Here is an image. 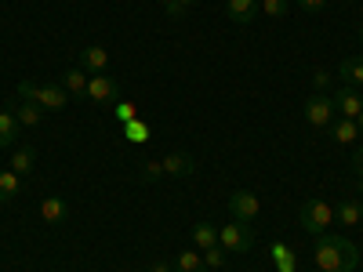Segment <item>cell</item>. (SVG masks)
Masks as SVG:
<instances>
[{
	"label": "cell",
	"instance_id": "4",
	"mask_svg": "<svg viewBox=\"0 0 363 272\" xmlns=\"http://www.w3.org/2000/svg\"><path fill=\"white\" fill-rule=\"evenodd\" d=\"M218 247H225L229 254H247L251 247H255V232H251V225L247 222H229V225H222L218 229Z\"/></svg>",
	"mask_w": 363,
	"mask_h": 272
},
{
	"label": "cell",
	"instance_id": "16",
	"mask_svg": "<svg viewBox=\"0 0 363 272\" xmlns=\"http://www.w3.org/2000/svg\"><path fill=\"white\" fill-rule=\"evenodd\" d=\"M22 193V174H15L11 167L8 171H0V203H8Z\"/></svg>",
	"mask_w": 363,
	"mask_h": 272
},
{
	"label": "cell",
	"instance_id": "7",
	"mask_svg": "<svg viewBox=\"0 0 363 272\" xmlns=\"http://www.w3.org/2000/svg\"><path fill=\"white\" fill-rule=\"evenodd\" d=\"M229 215H233L236 222H255V218H258V196H255L251 189H236V193L229 196Z\"/></svg>",
	"mask_w": 363,
	"mask_h": 272
},
{
	"label": "cell",
	"instance_id": "2",
	"mask_svg": "<svg viewBox=\"0 0 363 272\" xmlns=\"http://www.w3.org/2000/svg\"><path fill=\"white\" fill-rule=\"evenodd\" d=\"M18 95H22L26 102H37L44 113H62L69 91H66L62 84H33V80H22V84H18Z\"/></svg>",
	"mask_w": 363,
	"mask_h": 272
},
{
	"label": "cell",
	"instance_id": "24",
	"mask_svg": "<svg viewBox=\"0 0 363 272\" xmlns=\"http://www.w3.org/2000/svg\"><path fill=\"white\" fill-rule=\"evenodd\" d=\"M272 261H277V272H294L298 261H294V251L287 244H272Z\"/></svg>",
	"mask_w": 363,
	"mask_h": 272
},
{
	"label": "cell",
	"instance_id": "38",
	"mask_svg": "<svg viewBox=\"0 0 363 272\" xmlns=\"http://www.w3.org/2000/svg\"><path fill=\"white\" fill-rule=\"evenodd\" d=\"M359 207H363V203H359Z\"/></svg>",
	"mask_w": 363,
	"mask_h": 272
},
{
	"label": "cell",
	"instance_id": "30",
	"mask_svg": "<svg viewBox=\"0 0 363 272\" xmlns=\"http://www.w3.org/2000/svg\"><path fill=\"white\" fill-rule=\"evenodd\" d=\"M193 4H196V0H174V4L167 8V15H171V18H178V15H186Z\"/></svg>",
	"mask_w": 363,
	"mask_h": 272
},
{
	"label": "cell",
	"instance_id": "13",
	"mask_svg": "<svg viewBox=\"0 0 363 272\" xmlns=\"http://www.w3.org/2000/svg\"><path fill=\"white\" fill-rule=\"evenodd\" d=\"M193 244H196L200 254L211 251V247H218V229L211 225V222H196V225H193Z\"/></svg>",
	"mask_w": 363,
	"mask_h": 272
},
{
	"label": "cell",
	"instance_id": "29",
	"mask_svg": "<svg viewBox=\"0 0 363 272\" xmlns=\"http://www.w3.org/2000/svg\"><path fill=\"white\" fill-rule=\"evenodd\" d=\"M313 87H316V95H330V73L327 69H316L313 73Z\"/></svg>",
	"mask_w": 363,
	"mask_h": 272
},
{
	"label": "cell",
	"instance_id": "36",
	"mask_svg": "<svg viewBox=\"0 0 363 272\" xmlns=\"http://www.w3.org/2000/svg\"><path fill=\"white\" fill-rule=\"evenodd\" d=\"M356 193H359V196H363V178H359V186H356Z\"/></svg>",
	"mask_w": 363,
	"mask_h": 272
},
{
	"label": "cell",
	"instance_id": "31",
	"mask_svg": "<svg viewBox=\"0 0 363 272\" xmlns=\"http://www.w3.org/2000/svg\"><path fill=\"white\" fill-rule=\"evenodd\" d=\"M323 4H327V0H298V8H301V11H320Z\"/></svg>",
	"mask_w": 363,
	"mask_h": 272
},
{
	"label": "cell",
	"instance_id": "3",
	"mask_svg": "<svg viewBox=\"0 0 363 272\" xmlns=\"http://www.w3.org/2000/svg\"><path fill=\"white\" fill-rule=\"evenodd\" d=\"M330 222H335V207L323 203V200H306L298 207V225L313 236H323Z\"/></svg>",
	"mask_w": 363,
	"mask_h": 272
},
{
	"label": "cell",
	"instance_id": "14",
	"mask_svg": "<svg viewBox=\"0 0 363 272\" xmlns=\"http://www.w3.org/2000/svg\"><path fill=\"white\" fill-rule=\"evenodd\" d=\"M330 138L335 142H342V145H349V142H356L359 138V128H356V120H345V116H338V120H330Z\"/></svg>",
	"mask_w": 363,
	"mask_h": 272
},
{
	"label": "cell",
	"instance_id": "33",
	"mask_svg": "<svg viewBox=\"0 0 363 272\" xmlns=\"http://www.w3.org/2000/svg\"><path fill=\"white\" fill-rule=\"evenodd\" d=\"M149 272H171V265L167 261H153V265H149Z\"/></svg>",
	"mask_w": 363,
	"mask_h": 272
},
{
	"label": "cell",
	"instance_id": "1",
	"mask_svg": "<svg viewBox=\"0 0 363 272\" xmlns=\"http://www.w3.org/2000/svg\"><path fill=\"white\" fill-rule=\"evenodd\" d=\"M316 265L323 272H356L359 265V251L352 239L345 236H335V232H323L316 239Z\"/></svg>",
	"mask_w": 363,
	"mask_h": 272
},
{
	"label": "cell",
	"instance_id": "28",
	"mask_svg": "<svg viewBox=\"0 0 363 272\" xmlns=\"http://www.w3.org/2000/svg\"><path fill=\"white\" fill-rule=\"evenodd\" d=\"M157 178H164V164L160 160H145L142 164V181H157Z\"/></svg>",
	"mask_w": 363,
	"mask_h": 272
},
{
	"label": "cell",
	"instance_id": "32",
	"mask_svg": "<svg viewBox=\"0 0 363 272\" xmlns=\"http://www.w3.org/2000/svg\"><path fill=\"white\" fill-rule=\"evenodd\" d=\"M352 167H356V174L363 178V145H356V153H352Z\"/></svg>",
	"mask_w": 363,
	"mask_h": 272
},
{
	"label": "cell",
	"instance_id": "11",
	"mask_svg": "<svg viewBox=\"0 0 363 272\" xmlns=\"http://www.w3.org/2000/svg\"><path fill=\"white\" fill-rule=\"evenodd\" d=\"M225 15L236 26H251L258 15V0H225Z\"/></svg>",
	"mask_w": 363,
	"mask_h": 272
},
{
	"label": "cell",
	"instance_id": "18",
	"mask_svg": "<svg viewBox=\"0 0 363 272\" xmlns=\"http://www.w3.org/2000/svg\"><path fill=\"white\" fill-rule=\"evenodd\" d=\"M18 142V120L15 113H0V149H8Z\"/></svg>",
	"mask_w": 363,
	"mask_h": 272
},
{
	"label": "cell",
	"instance_id": "21",
	"mask_svg": "<svg viewBox=\"0 0 363 272\" xmlns=\"http://www.w3.org/2000/svg\"><path fill=\"white\" fill-rule=\"evenodd\" d=\"M15 120H18V124H26V128H37L40 120H44V109H40L37 102H26V98H22V106L15 109Z\"/></svg>",
	"mask_w": 363,
	"mask_h": 272
},
{
	"label": "cell",
	"instance_id": "9",
	"mask_svg": "<svg viewBox=\"0 0 363 272\" xmlns=\"http://www.w3.org/2000/svg\"><path fill=\"white\" fill-rule=\"evenodd\" d=\"M160 164H164V174H171V178H189V174L196 171V160H193V153H182V149L167 153Z\"/></svg>",
	"mask_w": 363,
	"mask_h": 272
},
{
	"label": "cell",
	"instance_id": "19",
	"mask_svg": "<svg viewBox=\"0 0 363 272\" xmlns=\"http://www.w3.org/2000/svg\"><path fill=\"white\" fill-rule=\"evenodd\" d=\"M342 80L349 84V87H363V58L356 55V58H345V62H342Z\"/></svg>",
	"mask_w": 363,
	"mask_h": 272
},
{
	"label": "cell",
	"instance_id": "8",
	"mask_svg": "<svg viewBox=\"0 0 363 272\" xmlns=\"http://www.w3.org/2000/svg\"><path fill=\"white\" fill-rule=\"evenodd\" d=\"M330 98H335L338 116H345V120H356V116L363 113V98H359V91H356V87H349V84H342Z\"/></svg>",
	"mask_w": 363,
	"mask_h": 272
},
{
	"label": "cell",
	"instance_id": "5",
	"mask_svg": "<svg viewBox=\"0 0 363 272\" xmlns=\"http://www.w3.org/2000/svg\"><path fill=\"white\" fill-rule=\"evenodd\" d=\"M301 113H306V120L313 128H330V120H335L338 109H335V98H330V95H313Z\"/></svg>",
	"mask_w": 363,
	"mask_h": 272
},
{
	"label": "cell",
	"instance_id": "26",
	"mask_svg": "<svg viewBox=\"0 0 363 272\" xmlns=\"http://www.w3.org/2000/svg\"><path fill=\"white\" fill-rule=\"evenodd\" d=\"M229 261V251L225 247H211V251H203V265L207 268H222Z\"/></svg>",
	"mask_w": 363,
	"mask_h": 272
},
{
	"label": "cell",
	"instance_id": "34",
	"mask_svg": "<svg viewBox=\"0 0 363 272\" xmlns=\"http://www.w3.org/2000/svg\"><path fill=\"white\" fill-rule=\"evenodd\" d=\"M356 128H359V135H363V113L356 116Z\"/></svg>",
	"mask_w": 363,
	"mask_h": 272
},
{
	"label": "cell",
	"instance_id": "15",
	"mask_svg": "<svg viewBox=\"0 0 363 272\" xmlns=\"http://www.w3.org/2000/svg\"><path fill=\"white\" fill-rule=\"evenodd\" d=\"M33 167H37V149L18 145L15 153H11V171H15V174H29Z\"/></svg>",
	"mask_w": 363,
	"mask_h": 272
},
{
	"label": "cell",
	"instance_id": "12",
	"mask_svg": "<svg viewBox=\"0 0 363 272\" xmlns=\"http://www.w3.org/2000/svg\"><path fill=\"white\" fill-rule=\"evenodd\" d=\"M40 218H44L48 225L66 222V218H69V203H66L62 196H44V200H40Z\"/></svg>",
	"mask_w": 363,
	"mask_h": 272
},
{
	"label": "cell",
	"instance_id": "6",
	"mask_svg": "<svg viewBox=\"0 0 363 272\" xmlns=\"http://www.w3.org/2000/svg\"><path fill=\"white\" fill-rule=\"evenodd\" d=\"M116 91H120V80H113V76H106V73H95V76L87 80L84 98H87V102H95V106H106V102L116 98Z\"/></svg>",
	"mask_w": 363,
	"mask_h": 272
},
{
	"label": "cell",
	"instance_id": "22",
	"mask_svg": "<svg viewBox=\"0 0 363 272\" xmlns=\"http://www.w3.org/2000/svg\"><path fill=\"white\" fill-rule=\"evenodd\" d=\"M335 218H338L342 225H356V222H363V207H359L356 200H342V203L335 207Z\"/></svg>",
	"mask_w": 363,
	"mask_h": 272
},
{
	"label": "cell",
	"instance_id": "37",
	"mask_svg": "<svg viewBox=\"0 0 363 272\" xmlns=\"http://www.w3.org/2000/svg\"><path fill=\"white\" fill-rule=\"evenodd\" d=\"M359 44H363V26H359Z\"/></svg>",
	"mask_w": 363,
	"mask_h": 272
},
{
	"label": "cell",
	"instance_id": "27",
	"mask_svg": "<svg viewBox=\"0 0 363 272\" xmlns=\"http://www.w3.org/2000/svg\"><path fill=\"white\" fill-rule=\"evenodd\" d=\"M113 116L120 120V124H131V120H138V106L135 102H116Z\"/></svg>",
	"mask_w": 363,
	"mask_h": 272
},
{
	"label": "cell",
	"instance_id": "20",
	"mask_svg": "<svg viewBox=\"0 0 363 272\" xmlns=\"http://www.w3.org/2000/svg\"><path fill=\"white\" fill-rule=\"evenodd\" d=\"M87 73L77 66V69H66V76H62V87L69 91V95H77V98H84V91H87Z\"/></svg>",
	"mask_w": 363,
	"mask_h": 272
},
{
	"label": "cell",
	"instance_id": "10",
	"mask_svg": "<svg viewBox=\"0 0 363 272\" xmlns=\"http://www.w3.org/2000/svg\"><path fill=\"white\" fill-rule=\"evenodd\" d=\"M106 66H109V51H106V47L91 44V47H84V51H80V69H84L87 76L106 73Z\"/></svg>",
	"mask_w": 363,
	"mask_h": 272
},
{
	"label": "cell",
	"instance_id": "23",
	"mask_svg": "<svg viewBox=\"0 0 363 272\" xmlns=\"http://www.w3.org/2000/svg\"><path fill=\"white\" fill-rule=\"evenodd\" d=\"M149 135H153V128H149V120H131V124H124V138L131 142V145H142Z\"/></svg>",
	"mask_w": 363,
	"mask_h": 272
},
{
	"label": "cell",
	"instance_id": "35",
	"mask_svg": "<svg viewBox=\"0 0 363 272\" xmlns=\"http://www.w3.org/2000/svg\"><path fill=\"white\" fill-rule=\"evenodd\" d=\"M157 4H164V11H167V8H171V4H174V0H157Z\"/></svg>",
	"mask_w": 363,
	"mask_h": 272
},
{
	"label": "cell",
	"instance_id": "17",
	"mask_svg": "<svg viewBox=\"0 0 363 272\" xmlns=\"http://www.w3.org/2000/svg\"><path fill=\"white\" fill-rule=\"evenodd\" d=\"M174 272H207L203 254H200V251H182V254L174 258Z\"/></svg>",
	"mask_w": 363,
	"mask_h": 272
},
{
	"label": "cell",
	"instance_id": "25",
	"mask_svg": "<svg viewBox=\"0 0 363 272\" xmlns=\"http://www.w3.org/2000/svg\"><path fill=\"white\" fill-rule=\"evenodd\" d=\"M258 11H265L269 18H287L291 0H258Z\"/></svg>",
	"mask_w": 363,
	"mask_h": 272
}]
</instances>
